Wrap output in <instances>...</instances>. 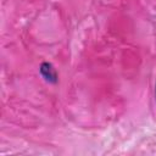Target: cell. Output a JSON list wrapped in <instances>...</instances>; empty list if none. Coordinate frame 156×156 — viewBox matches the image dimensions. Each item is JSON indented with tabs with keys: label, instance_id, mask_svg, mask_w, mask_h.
I'll return each instance as SVG.
<instances>
[{
	"label": "cell",
	"instance_id": "cell-2",
	"mask_svg": "<svg viewBox=\"0 0 156 156\" xmlns=\"http://www.w3.org/2000/svg\"><path fill=\"white\" fill-rule=\"evenodd\" d=\"M155 96H156V84H155Z\"/></svg>",
	"mask_w": 156,
	"mask_h": 156
},
{
	"label": "cell",
	"instance_id": "cell-1",
	"mask_svg": "<svg viewBox=\"0 0 156 156\" xmlns=\"http://www.w3.org/2000/svg\"><path fill=\"white\" fill-rule=\"evenodd\" d=\"M39 72H40L41 77L50 84H56L58 82V76H57V72L52 63H50L48 61L41 62L39 66Z\"/></svg>",
	"mask_w": 156,
	"mask_h": 156
}]
</instances>
